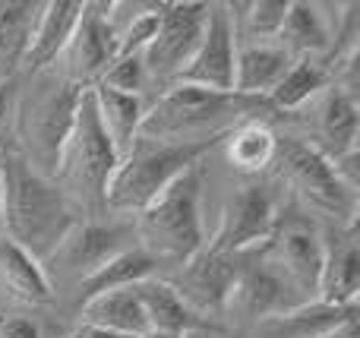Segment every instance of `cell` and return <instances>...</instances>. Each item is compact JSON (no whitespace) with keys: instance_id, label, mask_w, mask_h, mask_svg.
<instances>
[{"instance_id":"cell-1","label":"cell","mask_w":360,"mask_h":338,"mask_svg":"<svg viewBox=\"0 0 360 338\" xmlns=\"http://www.w3.org/2000/svg\"><path fill=\"white\" fill-rule=\"evenodd\" d=\"M0 174H4L0 234L29 250L35 259L48 263L60 240L86 215L57 187V181L29 168V162L16 149L0 152Z\"/></svg>"},{"instance_id":"cell-2","label":"cell","mask_w":360,"mask_h":338,"mask_svg":"<svg viewBox=\"0 0 360 338\" xmlns=\"http://www.w3.org/2000/svg\"><path fill=\"white\" fill-rule=\"evenodd\" d=\"M269 111L272 105L266 98L171 82L152 101V108H146L139 136L162 139V143H193L215 133H228L243 120H266Z\"/></svg>"},{"instance_id":"cell-3","label":"cell","mask_w":360,"mask_h":338,"mask_svg":"<svg viewBox=\"0 0 360 338\" xmlns=\"http://www.w3.org/2000/svg\"><path fill=\"white\" fill-rule=\"evenodd\" d=\"M82 92L86 89L63 79L57 70L35 73L32 86L25 92H19L16 124H13L16 145L13 149L41 177L57 181L63 145H67L70 133H73L76 108H79Z\"/></svg>"},{"instance_id":"cell-4","label":"cell","mask_w":360,"mask_h":338,"mask_svg":"<svg viewBox=\"0 0 360 338\" xmlns=\"http://www.w3.org/2000/svg\"><path fill=\"white\" fill-rule=\"evenodd\" d=\"M221 139L224 133L193 139V143H162V139L139 136L130 145V152L120 158L117 171L108 183L105 209L139 215L171 181H177L184 171L202 164V158L212 149H218Z\"/></svg>"},{"instance_id":"cell-5","label":"cell","mask_w":360,"mask_h":338,"mask_svg":"<svg viewBox=\"0 0 360 338\" xmlns=\"http://www.w3.org/2000/svg\"><path fill=\"white\" fill-rule=\"evenodd\" d=\"M202 164L184 171L171 181L143 212L136 215L139 247L149 250L158 263H186L205 247L202 225Z\"/></svg>"},{"instance_id":"cell-6","label":"cell","mask_w":360,"mask_h":338,"mask_svg":"<svg viewBox=\"0 0 360 338\" xmlns=\"http://www.w3.org/2000/svg\"><path fill=\"white\" fill-rule=\"evenodd\" d=\"M117 164L120 155L98 120L92 89H86L79 98V108H76L73 133L63 145V158L60 168H57V187L73 200V206L79 212H86L89 219H98L101 212H108L105 193Z\"/></svg>"},{"instance_id":"cell-7","label":"cell","mask_w":360,"mask_h":338,"mask_svg":"<svg viewBox=\"0 0 360 338\" xmlns=\"http://www.w3.org/2000/svg\"><path fill=\"white\" fill-rule=\"evenodd\" d=\"M275 164H278L281 181H285L300 200H307L310 206L323 209V212L338 215V219H345L348 225H354L357 193L345 187L342 177L332 168V162L319 149H313V143H304V139H294V136L278 139Z\"/></svg>"},{"instance_id":"cell-8","label":"cell","mask_w":360,"mask_h":338,"mask_svg":"<svg viewBox=\"0 0 360 338\" xmlns=\"http://www.w3.org/2000/svg\"><path fill=\"white\" fill-rule=\"evenodd\" d=\"M278 225V202L266 183H247L224 200L218 228L205 247L228 256H247L253 247H266Z\"/></svg>"},{"instance_id":"cell-9","label":"cell","mask_w":360,"mask_h":338,"mask_svg":"<svg viewBox=\"0 0 360 338\" xmlns=\"http://www.w3.org/2000/svg\"><path fill=\"white\" fill-rule=\"evenodd\" d=\"M205 19H209V4H196V0L162 4V10H158V32L143 54L149 79L171 86L184 73L199 38H202Z\"/></svg>"},{"instance_id":"cell-10","label":"cell","mask_w":360,"mask_h":338,"mask_svg":"<svg viewBox=\"0 0 360 338\" xmlns=\"http://www.w3.org/2000/svg\"><path fill=\"white\" fill-rule=\"evenodd\" d=\"M111 10H114V4H86L82 6L79 25H76L67 51H63L60 60H57L60 63L57 73H60L63 79L76 82L79 89L98 86L105 70L117 60V25H114Z\"/></svg>"},{"instance_id":"cell-11","label":"cell","mask_w":360,"mask_h":338,"mask_svg":"<svg viewBox=\"0 0 360 338\" xmlns=\"http://www.w3.org/2000/svg\"><path fill=\"white\" fill-rule=\"evenodd\" d=\"M240 259L243 256H228V253H215L202 247L196 256L180 263V272L171 278V288L193 313L212 320L215 313L228 310L231 291H234L237 275L243 269Z\"/></svg>"},{"instance_id":"cell-12","label":"cell","mask_w":360,"mask_h":338,"mask_svg":"<svg viewBox=\"0 0 360 338\" xmlns=\"http://www.w3.org/2000/svg\"><path fill=\"white\" fill-rule=\"evenodd\" d=\"M237 29L224 4H209L202 38L193 51L190 63L174 82L212 89V92H231L234 86V57H237Z\"/></svg>"},{"instance_id":"cell-13","label":"cell","mask_w":360,"mask_h":338,"mask_svg":"<svg viewBox=\"0 0 360 338\" xmlns=\"http://www.w3.org/2000/svg\"><path fill=\"white\" fill-rule=\"evenodd\" d=\"M269 263L288 278L294 291L304 294H319V278H323L326 263V240L319 231L307 221H281L275 225L272 238L266 240Z\"/></svg>"},{"instance_id":"cell-14","label":"cell","mask_w":360,"mask_h":338,"mask_svg":"<svg viewBox=\"0 0 360 338\" xmlns=\"http://www.w3.org/2000/svg\"><path fill=\"white\" fill-rule=\"evenodd\" d=\"M127 231L117 225H105L101 219H82L67 238L60 240L51 259L44 266H54L57 272L70 275L76 285L82 278H89L92 272H98L108 259H114L124 250Z\"/></svg>"},{"instance_id":"cell-15","label":"cell","mask_w":360,"mask_h":338,"mask_svg":"<svg viewBox=\"0 0 360 338\" xmlns=\"http://www.w3.org/2000/svg\"><path fill=\"white\" fill-rule=\"evenodd\" d=\"M82 6L86 4H79V0H51V4H41L35 25H32L29 48H25V57H22V70H29L35 76L41 70H51L60 60L76 25H79Z\"/></svg>"},{"instance_id":"cell-16","label":"cell","mask_w":360,"mask_h":338,"mask_svg":"<svg viewBox=\"0 0 360 338\" xmlns=\"http://www.w3.org/2000/svg\"><path fill=\"white\" fill-rule=\"evenodd\" d=\"M351 320H357V304L354 307H335V304H323L313 297L307 304H294V307L281 310V313L259 320L253 335L256 338H329Z\"/></svg>"},{"instance_id":"cell-17","label":"cell","mask_w":360,"mask_h":338,"mask_svg":"<svg viewBox=\"0 0 360 338\" xmlns=\"http://www.w3.org/2000/svg\"><path fill=\"white\" fill-rule=\"evenodd\" d=\"M335 32L338 25H332V19L323 13L319 4H304V0H288V16L281 25L278 44L288 57H316L326 60L332 54V44H335Z\"/></svg>"},{"instance_id":"cell-18","label":"cell","mask_w":360,"mask_h":338,"mask_svg":"<svg viewBox=\"0 0 360 338\" xmlns=\"http://www.w3.org/2000/svg\"><path fill=\"white\" fill-rule=\"evenodd\" d=\"M288 291H291V285H288V278L272 263H243L234 291H231L228 307L240 310L243 316L259 323L266 316H275L281 310L294 307L288 301Z\"/></svg>"},{"instance_id":"cell-19","label":"cell","mask_w":360,"mask_h":338,"mask_svg":"<svg viewBox=\"0 0 360 338\" xmlns=\"http://www.w3.org/2000/svg\"><path fill=\"white\" fill-rule=\"evenodd\" d=\"M360 294V244L354 225L335 234V244H326L323 278H319L316 301L335 307H354Z\"/></svg>"},{"instance_id":"cell-20","label":"cell","mask_w":360,"mask_h":338,"mask_svg":"<svg viewBox=\"0 0 360 338\" xmlns=\"http://www.w3.org/2000/svg\"><path fill=\"white\" fill-rule=\"evenodd\" d=\"M294 57H288L275 41H243L237 44L234 57V86L231 92L247 95V98H266L275 86L281 82V76L288 73Z\"/></svg>"},{"instance_id":"cell-21","label":"cell","mask_w":360,"mask_h":338,"mask_svg":"<svg viewBox=\"0 0 360 338\" xmlns=\"http://www.w3.org/2000/svg\"><path fill=\"white\" fill-rule=\"evenodd\" d=\"M360 136V117H357V98L342 89H326L323 101H319L316 114V143L313 149H319L326 158H342L348 152L357 149Z\"/></svg>"},{"instance_id":"cell-22","label":"cell","mask_w":360,"mask_h":338,"mask_svg":"<svg viewBox=\"0 0 360 338\" xmlns=\"http://www.w3.org/2000/svg\"><path fill=\"white\" fill-rule=\"evenodd\" d=\"M0 288L32 307H44L54 301V285L44 263L4 234H0Z\"/></svg>"},{"instance_id":"cell-23","label":"cell","mask_w":360,"mask_h":338,"mask_svg":"<svg viewBox=\"0 0 360 338\" xmlns=\"http://www.w3.org/2000/svg\"><path fill=\"white\" fill-rule=\"evenodd\" d=\"M136 297H139V304H143V313H146L149 329L174 332V335L196 332V329L218 332L215 323L202 320L199 313H193V310L177 297V291L171 288V282H165V278H146V282H139Z\"/></svg>"},{"instance_id":"cell-24","label":"cell","mask_w":360,"mask_h":338,"mask_svg":"<svg viewBox=\"0 0 360 338\" xmlns=\"http://www.w3.org/2000/svg\"><path fill=\"white\" fill-rule=\"evenodd\" d=\"M224 158L234 171L240 174H262L275 164L278 155V136L266 120H243V124L231 126L221 139Z\"/></svg>"},{"instance_id":"cell-25","label":"cell","mask_w":360,"mask_h":338,"mask_svg":"<svg viewBox=\"0 0 360 338\" xmlns=\"http://www.w3.org/2000/svg\"><path fill=\"white\" fill-rule=\"evenodd\" d=\"M79 316L89 326L111 329V332L130 335V338H139L143 332H149L143 304H139V297H136V285H133V288L105 291V294L89 297V301L79 304Z\"/></svg>"},{"instance_id":"cell-26","label":"cell","mask_w":360,"mask_h":338,"mask_svg":"<svg viewBox=\"0 0 360 338\" xmlns=\"http://www.w3.org/2000/svg\"><path fill=\"white\" fill-rule=\"evenodd\" d=\"M158 259L149 250H143L139 244L124 247L114 259H108L98 272H92L89 278L79 282V304L89 301L95 294H105V291H120V288H133V285L146 282V278H155Z\"/></svg>"},{"instance_id":"cell-27","label":"cell","mask_w":360,"mask_h":338,"mask_svg":"<svg viewBox=\"0 0 360 338\" xmlns=\"http://www.w3.org/2000/svg\"><path fill=\"white\" fill-rule=\"evenodd\" d=\"M332 82V67L316 57H297L291 60L288 73L281 76V82L266 95V101L272 105V111H300L307 101H313L316 95H323Z\"/></svg>"},{"instance_id":"cell-28","label":"cell","mask_w":360,"mask_h":338,"mask_svg":"<svg viewBox=\"0 0 360 338\" xmlns=\"http://www.w3.org/2000/svg\"><path fill=\"white\" fill-rule=\"evenodd\" d=\"M92 98L98 108V120L105 126L108 139L114 143L117 155L124 158L130 152V145L139 139V126H143L146 105L139 95H120L111 92L105 86H92Z\"/></svg>"},{"instance_id":"cell-29","label":"cell","mask_w":360,"mask_h":338,"mask_svg":"<svg viewBox=\"0 0 360 338\" xmlns=\"http://www.w3.org/2000/svg\"><path fill=\"white\" fill-rule=\"evenodd\" d=\"M38 10L41 4L32 0H0V79L16 76V70L22 67Z\"/></svg>"},{"instance_id":"cell-30","label":"cell","mask_w":360,"mask_h":338,"mask_svg":"<svg viewBox=\"0 0 360 338\" xmlns=\"http://www.w3.org/2000/svg\"><path fill=\"white\" fill-rule=\"evenodd\" d=\"M98 86L111 89V92H120V95H139V98H143V89L149 86V73H146L143 54L117 57V60L105 70Z\"/></svg>"},{"instance_id":"cell-31","label":"cell","mask_w":360,"mask_h":338,"mask_svg":"<svg viewBox=\"0 0 360 338\" xmlns=\"http://www.w3.org/2000/svg\"><path fill=\"white\" fill-rule=\"evenodd\" d=\"M158 10H162V4H149L139 16L127 22V29H117V57L146 54L149 41L158 32Z\"/></svg>"},{"instance_id":"cell-32","label":"cell","mask_w":360,"mask_h":338,"mask_svg":"<svg viewBox=\"0 0 360 338\" xmlns=\"http://www.w3.org/2000/svg\"><path fill=\"white\" fill-rule=\"evenodd\" d=\"M16 105H19V79L16 76L0 79V143H4V136L13 133V124H16Z\"/></svg>"},{"instance_id":"cell-33","label":"cell","mask_w":360,"mask_h":338,"mask_svg":"<svg viewBox=\"0 0 360 338\" xmlns=\"http://www.w3.org/2000/svg\"><path fill=\"white\" fill-rule=\"evenodd\" d=\"M0 338H41V329H38L35 320H29V316H4L0 320Z\"/></svg>"},{"instance_id":"cell-34","label":"cell","mask_w":360,"mask_h":338,"mask_svg":"<svg viewBox=\"0 0 360 338\" xmlns=\"http://www.w3.org/2000/svg\"><path fill=\"white\" fill-rule=\"evenodd\" d=\"M67 338H130V335H120L111 332V329H101V326H89V323H79L73 332H67Z\"/></svg>"},{"instance_id":"cell-35","label":"cell","mask_w":360,"mask_h":338,"mask_svg":"<svg viewBox=\"0 0 360 338\" xmlns=\"http://www.w3.org/2000/svg\"><path fill=\"white\" fill-rule=\"evenodd\" d=\"M329 338H360L357 335V320H351V323H345L342 329H338L335 335H329Z\"/></svg>"},{"instance_id":"cell-36","label":"cell","mask_w":360,"mask_h":338,"mask_svg":"<svg viewBox=\"0 0 360 338\" xmlns=\"http://www.w3.org/2000/svg\"><path fill=\"white\" fill-rule=\"evenodd\" d=\"M139 338H184V335H174V332H158V329H149V332H143Z\"/></svg>"},{"instance_id":"cell-37","label":"cell","mask_w":360,"mask_h":338,"mask_svg":"<svg viewBox=\"0 0 360 338\" xmlns=\"http://www.w3.org/2000/svg\"><path fill=\"white\" fill-rule=\"evenodd\" d=\"M184 338H212V332H205V329H196V332H186Z\"/></svg>"},{"instance_id":"cell-38","label":"cell","mask_w":360,"mask_h":338,"mask_svg":"<svg viewBox=\"0 0 360 338\" xmlns=\"http://www.w3.org/2000/svg\"><path fill=\"white\" fill-rule=\"evenodd\" d=\"M0 209H4V174H0Z\"/></svg>"}]
</instances>
